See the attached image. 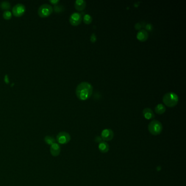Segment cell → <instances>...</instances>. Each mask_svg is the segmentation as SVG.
Listing matches in <instances>:
<instances>
[{
	"label": "cell",
	"instance_id": "obj_16",
	"mask_svg": "<svg viewBox=\"0 0 186 186\" xmlns=\"http://www.w3.org/2000/svg\"><path fill=\"white\" fill-rule=\"evenodd\" d=\"M44 140L47 145H50V146H52V144L56 143V140L52 136L49 135H47L46 136H45Z\"/></svg>",
	"mask_w": 186,
	"mask_h": 186
},
{
	"label": "cell",
	"instance_id": "obj_8",
	"mask_svg": "<svg viewBox=\"0 0 186 186\" xmlns=\"http://www.w3.org/2000/svg\"><path fill=\"white\" fill-rule=\"evenodd\" d=\"M114 134L113 131L110 129H105L102 132L101 138L104 141H110L113 139Z\"/></svg>",
	"mask_w": 186,
	"mask_h": 186
},
{
	"label": "cell",
	"instance_id": "obj_3",
	"mask_svg": "<svg viewBox=\"0 0 186 186\" xmlns=\"http://www.w3.org/2000/svg\"><path fill=\"white\" fill-rule=\"evenodd\" d=\"M148 129L151 134L157 135L162 133L163 130V126L160 121L153 120L149 124Z\"/></svg>",
	"mask_w": 186,
	"mask_h": 186
},
{
	"label": "cell",
	"instance_id": "obj_24",
	"mask_svg": "<svg viewBox=\"0 0 186 186\" xmlns=\"http://www.w3.org/2000/svg\"><path fill=\"white\" fill-rule=\"evenodd\" d=\"M145 29H146V30L147 31H151L152 30V26L151 24H147L145 26Z\"/></svg>",
	"mask_w": 186,
	"mask_h": 186
},
{
	"label": "cell",
	"instance_id": "obj_22",
	"mask_svg": "<svg viewBox=\"0 0 186 186\" xmlns=\"http://www.w3.org/2000/svg\"><path fill=\"white\" fill-rule=\"evenodd\" d=\"M49 2L52 5H56L58 4V3L60 2V1L59 0H50Z\"/></svg>",
	"mask_w": 186,
	"mask_h": 186
},
{
	"label": "cell",
	"instance_id": "obj_9",
	"mask_svg": "<svg viewBox=\"0 0 186 186\" xmlns=\"http://www.w3.org/2000/svg\"><path fill=\"white\" fill-rule=\"evenodd\" d=\"M50 153L54 157H57L60 155L61 152V147L58 144L56 143H54V144L50 146Z\"/></svg>",
	"mask_w": 186,
	"mask_h": 186
},
{
	"label": "cell",
	"instance_id": "obj_19",
	"mask_svg": "<svg viewBox=\"0 0 186 186\" xmlns=\"http://www.w3.org/2000/svg\"><path fill=\"white\" fill-rule=\"evenodd\" d=\"M63 7L62 5H54V10H55V12L57 13H61L62 12L63 10Z\"/></svg>",
	"mask_w": 186,
	"mask_h": 186
},
{
	"label": "cell",
	"instance_id": "obj_20",
	"mask_svg": "<svg viewBox=\"0 0 186 186\" xmlns=\"http://www.w3.org/2000/svg\"><path fill=\"white\" fill-rule=\"evenodd\" d=\"M90 41H91L92 43H95L96 41H97V38H96V36L95 35L94 33H93L91 36V38H90Z\"/></svg>",
	"mask_w": 186,
	"mask_h": 186
},
{
	"label": "cell",
	"instance_id": "obj_10",
	"mask_svg": "<svg viewBox=\"0 0 186 186\" xmlns=\"http://www.w3.org/2000/svg\"><path fill=\"white\" fill-rule=\"evenodd\" d=\"M149 37V33L145 30H141L137 33L136 38L138 41H146Z\"/></svg>",
	"mask_w": 186,
	"mask_h": 186
},
{
	"label": "cell",
	"instance_id": "obj_13",
	"mask_svg": "<svg viewBox=\"0 0 186 186\" xmlns=\"http://www.w3.org/2000/svg\"><path fill=\"white\" fill-rule=\"evenodd\" d=\"M98 149L103 153H107L109 151V145L107 142L103 141L99 144Z\"/></svg>",
	"mask_w": 186,
	"mask_h": 186
},
{
	"label": "cell",
	"instance_id": "obj_11",
	"mask_svg": "<svg viewBox=\"0 0 186 186\" xmlns=\"http://www.w3.org/2000/svg\"><path fill=\"white\" fill-rule=\"evenodd\" d=\"M143 115L144 118L146 119L150 120L155 118V114L153 111L150 108H145L143 111Z\"/></svg>",
	"mask_w": 186,
	"mask_h": 186
},
{
	"label": "cell",
	"instance_id": "obj_2",
	"mask_svg": "<svg viewBox=\"0 0 186 186\" xmlns=\"http://www.w3.org/2000/svg\"><path fill=\"white\" fill-rule=\"evenodd\" d=\"M179 98L176 93L169 92L166 93L163 97V102L166 107L173 108L178 104Z\"/></svg>",
	"mask_w": 186,
	"mask_h": 186
},
{
	"label": "cell",
	"instance_id": "obj_21",
	"mask_svg": "<svg viewBox=\"0 0 186 186\" xmlns=\"http://www.w3.org/2000/svg\"><path fill=\"white\" fill-rule=\"evenodd\" d=\"M94 141H95L96 143H99V144L100 143H101L102 141H103V139H102V138H101V136H96V137L95 138Z\"/></svg>",
	"mask_w": 186,
	"mask_h": 186
},
{
	"label": "cell",
	"instance_id": "obj_12",
	"mask_svg": "<svg viewBox=\"0 0 186 186\" xmlns=\"http://www.w3.org/2000/svg\"><path fill=\"white\" fill-rule=\"evenodd\" d=\"M86 5V3L83 0H77L75 2L74 6L77 10L78 11H83L85 10Z\"/></svg>",
	"mask_w": 186,
	"mask_h": 186
},
{
	"label": "cell",
	"instance_id": "obj_18",
	"mask_svg": "<svg viewBox=\"0 0 186 186\" xmlns=\"http://www.w3.org/2000/svg\"><path fill=\"white\" fill-rule=\"evenodd\" d=\"M3 17L5 20H10L12 18V13L10 10H5L3 13Z\"/></svg>",
	"mask_w": 186,
	"mask_h": 186
},
{
	"label": "cell",
	"instance_id": "obj_14",
	"mask_svg": "<svg viewBox=\"0 0 186 186\" xmlns=\"http://www.w3.org/2000/svg\"><path fill=\"white\" fill-rule=\"evenodd\" d=\"M155 110L156 114L162 115V114H164L166 112V107L162 104H158L155 107Z\"/></svg>",
	"mask_w": 186,
	"mask_h": 186
},
{
	"label": "cell",
	"instance_id": "obj_4",
	"mask_svg": "<svg viewBox=\"0 0 186 186\" xmlns=\"http://www.w3.org/2000/svg\"><path fill=\"white\" fill-rule=\"evenodd\" d=\"M53 12V8L52 5L45 3L41 5L38 8V15L42 18H47L50 16Z\"/></svg>",
	"mask_w": 186,
	"mask_h": 186
},
{
	"label": "cell",
	"instance_id": "obj_1",
	"mask_svg": "<svg viewBox=\"0 0 186 186\" xmlns=\"http://www.w3.org/2000/svg\"><path fill=\"white\" fill-rule=\"evenodd\" d=\"M93 86L88 82L80 83L75 90L76 96L81 100H86L91 97L93 93Z\"/></svg>",
	"mask_w": 186,
	"mask_h": 186
},
{
	"label": "cell",
	"instance_id": "obj_6",
	"mask_svg": "<svg viewBox=\"0 0 186 186\" xmlns=\"http://www.w3.org/2000/svg\"><path fill=\"white\" fill-rule=\"evenodd\" d=\"M26 12V7L22 3H18L12 9V14L16 17H20Z\"/></svg>",
	"mask_w": 186,
	"mask_h": 186
},
{
	"label": "cell",
	"instance_id": "obj_7",
	"mask_svg": "<svg viewBox=\"0 0 186 186\" xmlns=\"http://www.w3.org/2000/svg\"><path fill=\"white\" fill-rule=\"evenodd\" d=\"M82 21V16L79 13H74L69 18V22L73 26L79 25Z\"/></svg>",
	"mask_w": 186,
	"mask_h": 186
},
{
	"label": "cell",
	"instance_id": "obj_15",
	"mask_svg": "<svg viewBox=\"0 0 186 186\" xmlns=\"http://www.w3.org/2000/svg\"><path fill=\"white\" fill-rule=\"evenodd\" d=\"M11 7V5L10 3L6 1H2L0 3V8L2 10H9Z\"/></svg>",
	"mask_w": 186,
	"mask_h": 186
},
{
	"label": "cell",
	"instance_id": "obj_23",
	"mask_svg": "<svg viewBox=\"0 0 186 186\" xmlns=\"http://www.w3.org/2000/svg\"><path fill=\"white\" fill-rule=\"evenodd\" d=\"M135 29H136V30H140L141 29V27H142V25H141V24L140 23H137V24H135Z\"/></svg>",
	"mask_w": 186,
	"mask_h": 186
},
{
	"label": "cell",
	"instance_id": "obj_17",
	"mask_svg": "<svg viewBox=\"0 0 186 186\" xmlns=\"http://www.w3.org/2000/svg\"><path fill=\"white\" fill-rule=\"evenodd\" d=\"M83 22L85 24L89 25L92 21V18L91 16L89 15V14H86V15H85L84 16H83Z\"/></svg>",
	"mask_w": 186,
	"mask_h": 186
},
{
	"label": "cell",
	"instance_id": "obj_5",
	"mask_svg": "<svg viewBox=\"0 0 186 186\" xmlns=\"http://www.w3.org/2000/svg\"><path fill=\"white\" fill-rule=\"evenodd\" d=\"M71 139L69 134L66 132H61L56 136V140L60 144H67Z\"/></svg>",
	"mask_w": 186,
	"mask_h": 186
}]
</instances>
